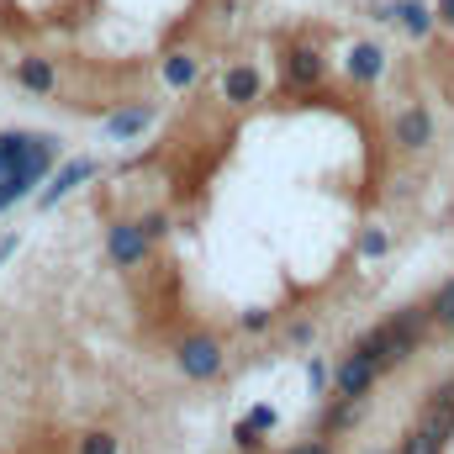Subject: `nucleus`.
Segmentation results:
<instances>
[{
  "label": "nucleus",
  "mask_w": 454,
  "mask_h": 454,
  "mask_svg": "<svg viewBox=\"0 0 454 454\" xmlns=\"http://www.w3.org/2000/svg\"><path fill=\"white\" fill-rule=\"evenodd\" d=\"M402 454H444V439H439L434 428H423V423H418V428L407 434V444H402Z\"/></svg>",
  "instance_id": "obj_14"
},
{
  "label": "nucleus",
  "mask_w": 454,
  "mask_h": 454,
  "mask_svg": "<svg viewBox=\"0 0 454 454\" xmlns=\"http://www.w3.org/2000/svg\"><path fill=\"white\" fill-rule=\"evenodd\" d=\"M53 164V143L48 137H0V212L16 207L21 196H32V185L48 175Z\"/></svg>",
  "instance_id": "obj_1"
},
{
  "label": "nucleus",
  "mask_w": 454,
  "mask_h": 454,
  "mask_svg": "<svg viewBox=\"0 0 454 454\" xmlns=\"http://www.w3.org/2000/svg\"><path fill=\"white\" fill-rule=\"evenodd\" d=\"M164 80H169L175 90H185V85H196V59H191V53H175V59L164 64Z\"/></svg>",
  "instance_id": "obj_13"
},
{
  "label": "nucleus",
  "mask_w": 454,
  "mask_h": 454,
  "mask_svg": "<svg viewBox=\"0 0 454 454\" xmlns=\"http://www.w3.org/2000/svg\"><path fill=\"white\" fill-rule=\"evenodd\" d=\"M396 143L402 148H428L434 143V116L423 112V106H407V112L396 116Z\"/></svg>",
  "instance_id": "obj_5"
},
{
  "label": "nucleus",
  "mask_w": 454,
  "mask_h": 454,
  "mask_svg": "<svg viewBox=\"0 0 454 454\" xmlns=\"http://www.w3.org/2000/svg\"><path fill=\"white\" fill-rule=\"evenodd\" d=\"M175 359H180L185 380H212V375L223 370V343L201 333V339H185V343H180V354H175Z\"/></svg>",
  "instance_id": "obj_2"
},
{
  "label": "nucleus",
  "mask_w": 454,
  "mask_h": 454,
  "mask_svg": "<svg viewBox=\"0 0 454 454\" xmlns=\"http://www.w3.org/2000/svg\"><path fill=\"white\" fill-rule=\"evenodd\" d=\"M359 254H364V259L386 254V232H364V238H359Z\"/></svg>",
  "instance_id": "obj_18"
},
{
  "label": "nucleus",
  "mask_w": 454,
  "mask_h": 454,
  "mask_svg": "<svg viewBox=\"0 0 454 454\" xmlns=\"http://www.w3.org/2000/svg\"><path fill=\"white\" fill-rule=\"evenodd\" d=\"M243 328H248V333H259V328H270V312H243Z\"/></svg>",
  "instance_id": "obj_20"
},
{
  "label": "nucleus",
  "mask_w": 454,
  "mask_h": 454,
  "mask_svg": "<svg viewBox=\"0 0 454 454\" xmlns=\"http://www.w3.org/2000/svg\"><path fill=\"white\" fill-rule=\"evenodd\" d=\"M386 16H391V21H402L412 37H428V32H434V11H428L423 0H396Z\"/></svg>",
  "instance_id": "obj_7"
},
{
  "label": "nucleus",
  "mask_w": 454,
  "mask_h": 454,
  "mask_svg": "<svg viewBox=\"0 0 454 454\" xmlns=\"http://www.w3.org/2000/svg\"><path fill=\"white\" fill-rule=\"evenodd\" d=\"M143 232H148V238H164L169 223H164V217H143Z\"/></svg>",
  "instance_id": "obj_21"
},
{
  "label": "nucleus",
  "mask_w": 454,
  "mask_h": 454,
  "mask_svg": "<svg viewBox=\"0 0 454 454\" xmlns=\"http://www.w3.org/2000/svg\"><path fill=\"white\" fill-rule=\"evenodd\" d=\"M291 454H333V450H328L323 439H312V444H296V450H291Z\"/></svg>",
  "instance_id": "obj_22"
},
{
  "label": "nucleus",
  "mask_w": 454,
  "mask_h": 454,
  "mask_svg": "<svg viewBox=\"0 0 454 454\" xmlns=\"http://www.w3.org/2000/svg\"><path fill=\"white\" fill-rule=\"evenodd\" d=\"M223 96H227V101H238V106H243V101H254V96H259V74H254L248 64L227 69V74H223Z\"/></svg>",
  "instance_id": "obj_10"
},
{
  "label": "nucleus",
  "mask_w": 454,
  "mask_h": 454,
  "mask_svg": "<svg viewBox=\"0 0 454 454\" xmlns=\"http://www.w3.org/2000/svg\"><path fill=\"white\" fill-rule=\"evenodd\" d=\"M90 175H96V164H90V159H69V164L59 169V180H53V185L43 191V207H53L59 196H69V191H74L80 180H90Z\"/></svg>",
  "instance_id": "obj_8"
},
{
  "label": "nucleus",
  "mask_w": 454,
  "mask_h": 454,
  "mask_svg": "<svg viewBox=\"0 0 454 454\" xmlns=\"http://www.w3.org/2000/svg\"><path fill=\"white\" fill-rule=\"evenodd\" d=\"M148 121H153V106L132 101V106H121V112L106 116V132H112V137H137V132H143Z\"/></svg>",
  "instance_id": "obj_9"
},
{
  "label": "nucleus",
  "mask_w": 454,
  "mask_h": 454,
  "mask_svg": "<svg viewBox=\"0 0 454 454\" xmlns=\"http://www.w3.org/2000/svg\"><path fill=\"white\" fill-rule=\"evenodd\" d=\"M291 80H296V85H317V80H323V59H317L312 48H296V53H291Z\"/></svg>",
  "instance_id": "obj_12"
},
{
  "label": "nucleus",
  "mask_w": 454,
  "mask_h": 454,
  "mask_svg": "<svg viewBox=\"0 0 454 454\" xmlns=\"http://www.w3.org/2000/svg\"><path fill=\"white\" fill-rule=\"evenodd\" d=\"M307 380H312V391H323V386H328V364L312 359V364H307Z\"/></svg>",
  "instance_id": "obj_19"
},
{
  "label": "nucleus",
  "mask_w": 454,
  "mask_h": 454,
  "mask_svg": "<svg viewBox=\"0 0 454 454\" xmlns=\"http://www.w3.org/2000/svg\"><path fill=\"white\" fill-rule=\"evenodd\" d=\"M148 232H143V223H116L112 227V259L116 264H143L148 259Z\"/></svg>",
  "instance_id": "obj_3"
},
{
  "label": "nucleus",
  "mask_w": 454,
  "mask_h": 454,
  "mask_svg": "<svg viewBox=\"0 0 454 454\" xmlns=\"http://www.w3.org/2000/svg\"><path fill=\"white\" fill-rule=\"evenodd\" d=\"M428 312H434V323H439V328H454V280H450V286H439V296H434V307H428Z\"/></svg>",
  "instance_id": "obj_15"
},
{
  "label": "nucleus",
  "mask_w": 454,
  "mask_h": 454,
  "mask_svg": "<svg viewBox=\"0 0 454 454\" xmlns=\"http://www.w3.org/2000/svg\"><path fill=\"white\" fill-rule=\"evenodd\" d=\"M439 16H444V21L454 27V0H439Z\"/></svg>",
  "instance_id": "obj_23"
},
{
  "label": "nucleus",
  "mask_w": 454,
  "mask_h": 454,
  "mask_svg": "<svg viewBox=\"0 0 454 454\" xmlns=\"http://www.w3.org/2000/svg\"><path fill=\"white\" fill-rule=\"evenodd\" d=\"M5 254H16V238H0V259H5Z\"/></svg>",
  "instance_id": "obj_24"
},
{
  "label": "nucleus",
  "mask_w": 454,
  "mask_h": 454,
  "mask_svg": "<svg viewBox=\"0 0 454 454\" xmlns=\"http://www.w3.org/2000/svg\"><path fill=\"white\" fill-rule=\"evenodd\" d=\"M248 454H254V450H248Z\"/></svg>",
  "instance_id": "obj_25"
},
{
  "label": "nucleus",
  "mask_w": 454,
  "mask_h": 454,
  "mask_svg": "<svg viewBox=\"0 0 454 454\" xmlns=\"http://www.w3.org/2000/svg\"><path fill=\"white\" fill-rule=\"evenodd\" d=\"M375 375H380V370H375L364 354H348L339 364V375H333V386H339V396H364V391L375 386Z\"/></svg>",
  "instance_id": "obj_4"
},
{
  "label": "nucleus",
  "mask_w": 454,
  "mask_h": 454,
  "mask_svg": "<svg viewBox=\"0 0 454 454\" xmlns=\"http://www.w3.org/2000/svg\"><path fill=\"white\" fill-rule=\"evenodd\" d=\"M248 423H254L259 434H275V423H280V412H275V407H254V412H248Z\"/></svg>",
  "instance_id": "obj_17"
},
{
  "label": "nucleus",
  "mask_w": 454,
  "mask_h": 454,
  "mask_svg": "<svg viewBox=\"0 0 454 454\" xmlns=\"http://www.w3.org/2000/svg\"><path fill=\"white\" fill-rule=\"evenodd\" d=\"M21 85H27V90H37V96H48V90L59 85V74H53V64H48V59H21Z\"/></svg>",
  "instance_id": "obj_11"
},
{
  "label": "nucleus",
  "mask_w": 454,
  "mask_h": 454,
  "mask_svg": "<svg viewBox=\"0 0 454 454\" xmlns=\"http://www.w3.org/2000/svg\"><path fill=\"white\" fill-rule=\"evenodd\" d=\"M80 454H116V439L112 434H85L80 439Z\"/></svg>",
  "instance_id": "obj_16"
},
{
  "label": "nucleus",
  "mask_w": 454,
  "mask_h": 454,
  "mask_svg": "<svg viewBox=\"0 0 454 454\" xmlns=\"http://www.w3.org/2000/svg\"><path fill=\"white\" fill-rule=\"evenodd\" d=\"M380 69H386V53L375 48V43H354L348 48V80H380Z\"/></svg>",
  "instance_id": "obj_6"
}]
</instances>
